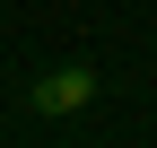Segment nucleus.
<instances>
[{
	"label": "nucleus",
	"mask_w": 157,
	"mask_h": 148,
	"mask_svg": "<svg viewBox=\"0 0 157 148\" xmlns=\"http://www.w3.org/2000/svg\"><path fill=\"white\" fill-rule=\"evenodd\" d=\"M96 96H105V70L96 61H61V70H44V79L26 87V113L35 122H70V113H87Z\"/></svg>",
	"instance_id": "obj_1"
}]
</instances>
